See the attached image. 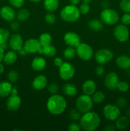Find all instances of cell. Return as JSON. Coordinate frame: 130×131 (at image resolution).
<instances>
[{"label":"cell","instance_id":"6da1fadb","mask_svg":"<svg viewBox=\"0 0 130 131\" xmlns=\"http://www.w3.org/2000/svg\"><path fill=\"white\" fill-rule=\"evenodd\" d=\"M101 118L99 115L94 111H88L84 113L80 119V125L85 131H93L99 126Z\"/></svg>","mask_w":130,"mask_h":131},{"label":"cell","instance_id":"7a4b0ae2","mask_svg":"<svg viewBox=\"0 0 130 131\" xmlns=\"http://www.w3.org/2000/svg\"><path fill=\"white\" fill-rule=\"evenodd\" d=\"M47 107L52 115H61L66 110V102L62 96L57 94L52 95L47 101Z\"/></svg>","mask_w":130,"mask_h":131},{"label":"cell","instance_id":"3957f363","mask_svg":"<svg viewBox=\"0 0 130 131\" xmlns=\"http://www.w3.org/2000/svg\"><path fill=\"white\" fill-rule=\"evenodd\" d=\"M61 19L66 22H75L79 19L80 12L75 5H70L64 6L60 13Z\"/></svg>","mask_w":130,"mask_h":131},{"label":"cell","instance_id":"277c9868","mask_svg":"<svg viewBox=\"0 0 130 131\" xmlns=\"http://www.w3.org/2000/svg\"><path fill=\"white\" fill-rule=\"evenodd\" d=\"M76 106L77 110L82 113L90 111L93 106V99L88 95H82L76 100Z\"/></svg>","mask_w":130,"mask_h":131},{"label":"cell","instance_id":"5b68a950","mask_svg":"<svg viewBox=\"0 0 130 131\" xmlns=\"http://www.w3.org/2000/svg\"><path fill=\"white\" fill-rule=\"evenodd\" d=\"M101 21L107 25H113L119 20V15L115 10L110 8L103 9L100 14Z\"/></svg>","mask_w":130,"mask_h":131},{"label":"cell","instance_id":"8992f818","mask_svg":"<svg viewBox=\"0 0 130 131\" xmlns=\"http://www.w3.org/2000/svg\"><path fill=\"white\" fill-rule=\"evenodd\" d=\"M76 53L79 58L85 61L90 60L93 56V49L89 45L85 43H80L76 47Z\"/></svg>","mask_w":130,"mask_h":131},{"label":"cell","instance_id":"52a82bcc","mask_svg":"<svg viewBox=\"0 0 130 131\" xmlns=\"http://www.w3.org/2000/svg\"><path fill=\"white\" fill-rule=\"evenodd\" d=\"M59 76L64 81L70 80L75 75V69L72 64L68 62H63L61 67H59Z\"/></svg>","mask_w":130,"mask_h":131},{"label":"cell","instance_id":"ba28073f","mask_svg":"<svg viewBox=\"0 0 130 131\" xmlns=\"http://www.w3.org/2000/svg\"><path fill=\"white\" fill-rule=\"evenodd\" d=\"M113 53L108 49H101L96 52L95 60L100 65L107 63L112 60Z\"/></svg>","mask_w":130,"mask_h":131},{"label":"cell","instance_id":"9c48e42d","mask_svg":"<svg viewBox=\"0 0 130 131\" xmlns=\"http://www.w3.org/2000/svg\"><path fill=\"white\" fill-rule=\"evenodd\" d=\"M103 113L105 117L108 120L113 121L119 117L121 115L119 107L113 104H107L104 107Z\"/></svg>","mask_w":130,"mask_h":131},{"label":"cell","instance_id":"30bf717a","mask_svg":"<svg viewBox=\"0 0 130 131\" xmlns=\"http://www.w3.org/2000/svg\"><path fill=\"white\" fill-rule=\"evenodd\" d=\"M113 35L116 39L121 42H124L128 40L129 30L124 24H119L115 28Z\"/></svg>","mask_w":130,"mask_h":131},{"label":"cell","instance_id":"8fae6325","mask_svg":"<svg viewBox=\"0 0 130 131\" xmlns=\"http://www.w3.org/2000/svg\"><path fill=\"white\" fill-rule=\"evenodd\" d=\"M119 82V79L116 73L113 72L108 73L105 78L104 83L105 86L110 90H113L117 88V85Z\"/></svg>","mask_w":130,"mask_h":131},{"label":"cell","instance_id":"7c38bea8","mask_svg":"<svg viewBox=\"0 0 130 131\" xmlns=\"http://www.w3.org/2000/svg\"><path fill=\"white\" fill-rule=\"evenodd\" d=\"M24 47L28 53H36L40 49L42 46L39 40L34 38H30L25 41Z\"/></svg>","mask_w":130,"mask_h":131},{"label":"cell","instance_id":"4fadbf2b","mask_svg":"<svg viewBox=\"0 0 130 131\" xmlns=\"http://www.w3.org/2000/svg\"><path fill=\"white\" fill-rule=\"evenodd\" d=\"M64 40L68 46L70 47H76L80 43L79 36L75 32H68L64 37Z\"/></svg>","mask_w":130,"mask_h":131},{"label":"cell","instance_id":"5bb4252c","mask_svg":"<svg viewBox=\"0 0 130 131\" xmlns=\"http://www.w3.org/2000/svg\"><path fill=\"white\" fill-rule=\"evenodd\" d=\"M21 104V99L17 95H11L6 101V107L10 111H15L20 107Z\"/></svg>","mask_w":130,"mask_h":131},{"label":"cell","instance_id":"9a60e30c","mask_svg":"<svg viewBox=\"0 0 130 131\" xmlns=\"http://www.w3.org/2000/svg\"><path fill=\"white\" fill-rule=\"evenodd\" d=\"M0 15L6 21H13L16 17L15 10L9 6H5L0 10Z\"/></svg>","mask_w":130,"mask_h":131},{"label":"cell","instance_id":"2e32d148","mask_svg":"<svg viewBox=\"0 0 130 131\" xmlns=\"http://www.w3.org/2000/svg\"><path fill=\"white\" fill-rule=\"evenodd\" d=\"M9 46L13 51H18L23 47V40L19 34H14L9 40Z\"/></svg>","mask_w":130,"mask_h":131},{"label":"cell","instance_id":"e0dca14e","mask_svg":"<svg viewBox=\"0 0 130 131\" xmlns=\"http://www.w3.org/2000/svg\"><path fill=\"white\" fill-rule=\"evenodd\" d=\"M47 84V79L45 75H37L33 81L32 86L36 90H42Z\"/></svg>","mask_w":130,"mask_h":131},{"label":"cell","instance_id":"ac0fdd59","mask_svg":"<svg viewBox=\"0 0 130 131\" xmlns=\"http://www.w3.org/2000/svg\"><path fill=\"white\" fill-rule=\"evenodd\" d=\"M96 85L93 80H87L82 85V90L84 94L91 95L96 92Z\"/></svg>","mask_w":130,"mask_h":131},{"label":"cell","instance_id":"d6986e66","mask_svg":"<svg viewBox=\"0 0 130 131\" xmlns=\"http://www.w3.org/2000/svg\"><path fill=\"white\" fill-rule=\"evenodd\" d=\"M12 86L8 81L0 82V97L5 98L11 94Z\"/></svg>","mask_w":130,"mask_h":131},{"label":"cell","instance_id":"ffe728a7","mask_svg":"<svg viewBox=\"0 0 130 131\" xmlns=\"http://www.w3.org/2000/svg\"><path fill=\"white\" fill-rule=\"evenodd\" d=\"M31 67L36 71H42L45 68L46 61L42 57H36L33 60Z\"/></svg>","mask_w":130,"mask_h":131},{"label":"cell","instance_id":"44dd1931","mask_svg":"<svg viewBox=\"0 0 130 131\" xmlns=\"http://www.w3.org/2000/svg\"><path fill=\"white\" fill-rule=\"evenodd\" d=\"M116 64L120 69H124V70L129 69L130 58L124 54L121 55L116 60Z\"/></svg>","mask_w":130,"mask_h":131},{"label":"cell","instance_id":"7402d4cb","mask_svg":"<svg viewBox=\"0 0 130 131\" xmlns=\"http://www.w3.org/2000/svg\"><path fill=\"white\" fill-rule=\"evenodd\" d=\"M56 49L52 45L49 44L47 46H42L40 49L38 51V53L41 54H44L45 56H48V57H52L56 55Z\"/></svg>","mask_w":130,"mask_h":131},{"label":"cell","instance_id":"603a6c76","mask_svg":"<svg viewBox=\"0 0 130 131\" xmlns=\"http://www.w3.org/2000/svg\"><path fill=\"white\" fill-rule=\"evenodd\" d=\"M64 94L68 97H73L77 93V89L75 84L72 83H66L62 87Z\"/></svg>","mask_w":130,"mask_h":131},{"label":"cell","instance_id":"cb8c5ba5","mask_svg":"<svg viewBox=\"0 0 130 131\" xmlns=\"http://www.w3.org/2000/svg\"><path fill=\"white\" fill-rule=\"evenodd\" d=\"M88 26L91 30L97 32L103 30V27H104L103 22L96 19H93L89 20L88 23Z\"/></svg>","mask_w":130,"mask_h":131},{"label":"cell","instance_id":"d4e9b609","mask_svg":"<svg viewBox=\"0 0 130 131\" xmlns=\"http://www.w3.org/2000/svg\"><path fill=\"white\" fill-rule=\"evenodd\" d=\"M17 59V55L15 51H10L6 52L3 57V61L5 64L8 65H10L14 64L16 61Z\"/></svg>","mask_w":130,"mask_h":131},{"label":"cell","instance_id":"484cf974","mask_svg":"<svg viewBox=\"0 0 130 131\" xmlns=\"http://www.w3.org/2000/svg\"><path fill=\"white\" fill-rule=\"evenodd\" d=\"M44 7L47 11L54 12L57 10L59 5V0H44Z\"/></svg>","mask_w":130,"mask_h":131},{"label":"cell","instance_id":"4316f807","mask_svg":"<svg viewBox=\"0 0 130 131\" xmlns=\"http://www.w3.org/2000/svg\"><path fill=\"white\" fill-rule=\"evenodd\" d=\"M129 124V121L127 116H122L118 118L116 121L115 126L119 129H124L127 127Z\"/></svg>","mask_w":130,"mask_h":131},{"label":"cell","instance_id":"83f0119b","mask_svg":"<svg viewBox=\"0 0 130 131\" xmlns=\"http://www.w3.org/2000/svg\"><path fill=\"white\" fill-rule=\"evenodd\" d=\"M52 36L48 33H42L39 37V42L40 43L41 46H47V45L50 44L51 42H52Z\"/></svg>","mask_w":130,"mask_h":131},{"label":"cell","instance_id":"f1b7e54d","mask_svg":"<svg viewBox=\"0 0 130 131\" xmlns=\"http://www.w3.org/2000/svg\"><path fill=\"white\" fill-rule=\"evenodd\" d=\"M30 15V12L26 8H22L18 11L17 14V18L19 21H24L29 18Z\"/></svg>","mask_w":130,"mask_h":131},{"label":"cell","instance_id":"f546056e","mask_svg":"<svg viewBox=\"0 0 130 131\" xmlns=\"http://www.w3.org/2000/svg\"><path fill=\"white\" fill-rule=\"evenodd\" d=\"M76 54V49L73 47L69 46L63 52V56L67 60H71L73 58Z\"/></svg>","mask_w":130,"mask_h":131},{"label":"cell","instance_id":"4dcf8cb0","mask_svg":"<svg viewBox=\"0 0 130 131\" xmlns=\"http://www.w3.org/2000/svg\"><path fill=\"white\" fill-rule=\"evenodd\" d=\"M10 37V32L5 28H0V45L7 42Z\"/></svg>","mask_w":130,"mask_h":131},{"label":"cell","instance_id":"1f68e13d","mask_svg":"<svg viewBox=\"0 0 130 131\" xmlns=\"http://www.w3.org/2000/svg\"><path fill=\"white\" fill-rule=\"evenodd\" d=\"M93 95V101L95 103H101L105 98V94L101 92H95Z\"/></svg>","mask_w":130,"mask_h":131},{"label":"cell","instance_id":"d6a6232c","mask_svg":"<svg viewBox=\"0 0 130 131\" xmlns=\"http://www.w3.org/2000/svg\"><path fill=\"white\" fill-rule=\"evenodd\" d=\"M119 6L125 13H130V0H122L120 2Z\"/></svg>","mask_w":130,"mask_h":131},{"label":"cell","instance_id":"836d02e7","mask_svg":"<svg viewBox=\"0 0 130 131\" xmlns=\"http://www.w3.org/2000/svg\"><path fill=\"white\" fill-rule=\"evenodd\" d=\"M19 77V75L17 72L14 70H10L8 72L7 78L10 82H11V83H15V82H16L18 80Z\"/></svg>","mask_w":130,"mask_h":131},{"label":"cell","instance_id":"e575fe53","mask_svg":"<svg viewBox=\"0 0 130 131\" xmlns=\"http://www.w3.org/2000/svg\"><path fill=\"white\" fill-rule=\"evenodd\" d=\"M70 118L73 121H77L80 119V112L78 110L73 109L69 113Z\"/></svg>","mask_w":130,"mask_h":131},{"label":"cell","instance_id":"d590c367","mask_svg":"<svg viewBox=\"0 0 130 131\" xmlns=\"http://www.w3.org/2000/svg\"><path fill=\"white\" fill-rule=\"evenodd\" d=\"M45 19L46 22H47L48 24L52 25V24H55V23H56V17L54 14L49 13V14H47V15H45Z\"/></svg>","mask_w":130,"mask_h":131},{"label":"cell","instance_id":"8d00e7d4","mask_svg":"<svg viewBox=\"0 0 130 131\" xmlns=\"http://www.w3.org/2000/svg\"><path fill=\"white\" fill-rule=\"evenodd\" d=\"M79 10H80V14L85 15L87 14L90 10V6H89V4L86 3H83L80 5V7H79Z\"/></svg>","mask_w":130,"mask_h":131},{"label":"cell","instance_id":"74e56055","mask_svg":"<svg viewBox=\"0 0 130 131\" xmlns=\"http://www.w3.org/2000/svg\"><path fill=\"white\" fill-rule=\"evenodd\" d=\"M59 86L57 84L55 83H52L49 84L48 87V91L52 95H55L58 92Z\"/></svg>","mask_w":130,"mask_h":131},{"label":"cell","instance_id":"f35d334b","mask_svg":"<svg viewBox=\"0 0 130 131\" xmlns=\"http://www.w3.org/2000/svg\"><path fill=\"white\" fill-rule=\"evenodd\" d=\"M117 88H118L120 92H126L128 90L129 84L126 82L124 81L119 82L118 85H117Z\"/></svg>","mask_w":130,"mask_h":131},{"label":"cell","instance_id":"ab89813d","mask_svg":"<svg viewBox=\"0 0 130 131\" xmlns=\"http://www.w3.org/2000/svg\"><path fill=\"white\" fill-rule=\"evenodd\" d=\"M11 6L15 8H20L24 5V0H8Z\"/></svg>","mask_w":130,"mask_h":131},{"label":"cell","instance_id":"60d3db41","mask_svg":"<svg viewBox=\"0 0 130 131\" xmlns=\"http://www.w3.org/2000/svg\"><path fill=\"white\" fill-rule=\"evenodd\" d=\"M127 104V99L125 97H121L118 99L117 101V106L119 108H123Z\"/></svg>","mask_w":130,"mask_h":131},{"label":"cell","instance_id":"b9f144b4","mask_svg":"<svg viewBox=\"0 0 130 131\" xmlns=\"http://www.w3.org/2000/svg\"><path fill=\"white\" fill-rule=\"evenodd\" d=\"M121 22L124 25L130 24V13H126L121 17Z\"/></svg>","mask_w":130,"mask_h":131},{"label":"cell","instance_id":"7bdbcfd3","mask_svg":"<svg viewBox=\"0 0 130 131\" xmlns=\"http://www.w3.org/2000/svg\"><path fill=\"white\" fill-rule=\"evenodd\" d=\"M80 130V125L75 122L70 124L68 126L69 131H79Z\"/></svg>","mask_w":130,"mask_h":131},{"label":"cell","instance_id":"ee69618b","mask_svg":"<svg viewBox=\"0 0 130 131\" xmlns=\"http://www.w3.org/2000/svg\"><path fill=\"white\" fill-rule=\"evenodd\" d=\"M95 72L96 74V75H98V76H101V75H103L105 73V69L103 68V67L101 65L97 67L95 70Z\"/></svg>","mask_w":130,"mask_h":131},{"label":"cell","instance_id":"f6af8a7d","mask_svg":"<svg viewBox=\"0 0 130 131\" xmlns=\"http://www.w3.org/2000/svg\"><path fill=\"white\" fill-rule=\"evenodd\" d=\"M10 28L13 31H18L20 28V24L17 21H12L10 24Z\"/></svg>","mask_w":130,"mask_h":131},{"label":"cell","instance_id":"bcb514c9","mask_svg":"<svg viewBox=\"0 0 130 131\" xmlns=\"http://www.w3.org/2000/svg\"><path fill=\"white\" fill-rule=\"evenodd\" d=\"M54 65H56V66L59 67H61V65H62V64L63 63V61H62V59L60 58H55V60H54Z\"/></svg>","mask_w":130,"mask_h":131},{"label":"cell","instance_id":"7dc6e473","mask_svg":"<svg viewBox=\"0 0 130 131\" xmlns=\"http://www.w3.org/2000/svg\"><path fill=\"white\" fill-rule=\"evenodd\" d=\"M18 52H19V54L20 55V56H26L27 54H28V52L26 51V50L24 49V47H22L20 49L18 50Z\"/></svg>","mask_w":130,"mask_h":131},{"label":"cell","instance_id":"c3c4849f","mask_svg":"<svg viewBox=\"0 0 130 131\" xmlns=\"http://www.w3.org/2000/svg\"><path fill=\"white\" fill-rule=\"evenodd\" d=\"M115 130V127L112 124H110L108 125L105 128V130L107 131H113Z\"/></svg>","mask_w":130,"mask_h":131},{"label":"cell","instance_id":"681fc988","mask_svg":"<svg viewBox=\"0 0 130 131\" xmlns=\"http://www.w3.org/2000/svg\"><path fill=\"white\" fill-rule=\"evenodd\" d=\"M4 52H5V50L2 48V47L0 45V62H1V61L3 60L4 55H5Z\"/></svg>","mask_w":130,"mask_h":131},{"label":"cell","instance_id":"f907efd6","mask_svg":"<svg viewBox=\"0 0 130 131\" xmlns=\"http://www.w3.org/2000/svg\"><path fill=\"white\" fill-rule=\"evenodd\" d=\"M10 95H18V90L16 86L12 87V90H11V94Z\"/></svg>","mask_w":130,"mask_h":131},{"label":"cell","instance_id":"816d5d0a","mask_svg":"<svg viewBox=\"0 0 130 131\" xmlns=\"http://www.w3.org/2000/svg\"><path fill=\"white\" fill-rule=\"evenodd\" d=\"M101 6L103 7V9L108 8V6H109V3L107 1H104L101 4Z\"/></svg>","mask_w":130,"mask_h":131},{"label":"cell","instance_id":"f5cc1de1","mask_svg":"<svg viewBox=\"0 0 130 131\" xmlns=\"http://www.w3.org/2000/svg\"><path fill=\"white\" fill-rule=\"evenodd\" d=\"M70 3H71V5H76L80 3V0H70Z\"/></svg>","mask_w":130,"mask_h":131},{"label":"cell","instance_id":"db71d44e","mask_svg":"<svg viewBox=\"0 0 130 131\" xmlns=\"http://www.w3.org/2000/svg\"><path fill=\"white\" fill-rule=\"evenodd\" d=\"M4 71H5V67H4L3 64L0 62V74L3 73Z\"/></svg>","mask_w":130,"mask_h":131},{"label":"cell","instance_id":"11a10c76","mask_svg":"<svg viewBox=\"0 0 130 131\" xmlns=\"http://www.w3.org/2000/svg\"><path fill=\"white\" fill-rule=\"evenodd\" d=\"M1 46L2 47V48L4 50H5L6 49H7L8 47V43L7 42H6V43H2V44H1Z\"/></svg>","mask_w":130,"mask_h":131},{"label":"cell","instance_id":"9f6ffc18","mask_svg":"<svg viewBox=\"0 0 130 131\" xmlns=\"http://www.w3.org/2000/svg\"><path fill=\"white\" fill-rule=\"evenodd\" d=\"M126 115H127L128 117H130V108H129L128 110L126 111Z\"/></svg>","mask_w":130,"mask_h":131},{"label":"cell","instance_id":"6f0895ef","mask_svg":"<svg viewBox=\"0 0 130 131\" xmlns=\"http://www.w3.org/2000/svg\"><path fill=\"white\" fill-rule=\"evenodd\" d=\"M93 0H83V3H86L89 4V3H90Z\"/></svg>","mask_w":130,"mask_h":131},{"label":"cell","instance_id":"680465c9","mask_svg":"<svg viewBox=\"0 0 130 131\" xmlns=\"http://www.w3.org/2000/svg\"><path fill=\"white\" fill-rule=\"evenodd\" d=\"M30 1H33V2H39V1H42V0H30Z\"/></svg>","mask_w":130,"mask_h":131}]
</instances>
